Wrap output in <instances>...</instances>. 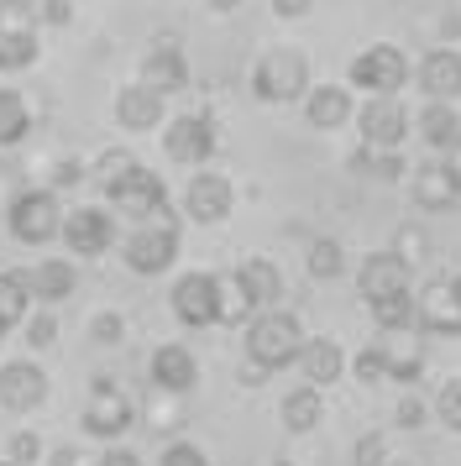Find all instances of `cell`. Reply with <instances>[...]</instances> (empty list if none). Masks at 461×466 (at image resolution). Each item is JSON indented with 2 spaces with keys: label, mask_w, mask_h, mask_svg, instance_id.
Returning <instances> with one entry per match:
<instances>
[{
  "label": "cell",
  "mask_w": 461,
  "mask_h": 466,
  "mask_svg": "<svg viewBox=\"0 0 461 466\" xmlns=\"http://www.w3.org/2000/svg\"><path fill=\"white\" fill-rule=\"evenodd\" d=\"M47 466H84V456L74 445H58V451H47Z\"/></svg>",
  "instance_id": "cell-50"
},
{
  "label": "cell",
  "mask_w": 461,
  "mask_h": 466,
  "mask_svg": "<svg viewBox=\"0 0 461 466\" xmlns=\"http://www.w3.org/2000/svg\"><path fill=\"white\" fill-rule=\"evenodd\" d=\"M304 273L314 283H335V278L346 273V247L335 241V236H314L310 252H304Z\"/></svg>",
  "instance_id": "cell-32"
},
{
  "label": "cell",
  "mask_w": 461,
  "mask_h": 466,
  "mask_svg": "<svg viewBox=\"0 0 461 466\" xmlns=\"http://www.w3.org/2000/svg\"><path fill=\"white\" fill-rule=\"evenodd\" d=\"M409 58H404V47L394 43H373L362 47L352 58V68H346V85L352 89H367V95H398V89L409 85Z\"/></svg>",
  "instance_id": "cell-6"
},
{
  "label": "cell",
  "mask_w": 461,
  "mask_h": 466,
  "mask_svg": "<svg viewBox=\"0 0 461 466\" xmlns=\"http://www.w3.org/2000/svg\"><path fill=\"white\" fill-rule=\"evenodd\" d=\"M131 168H137L131 147H105L100 157H95V178H100V184H116V178H126Z\"/></svg>",
  "instance_id": "cell-38"
},
{
  "label": "cell",
  "mask_w": 461,
  "mask_h": 466,
  "mask_svg": "<svg viewBox=\"0 0 461 466\" xmlns=\"http://www.w3.org/2000/svg\"><path fill=\"white\" fill-rule=\"evenodd\" d=\"M179 220H173V210H163L158 220H142L137 231L121 241V262H126V273H137V278H163L173 262H179Z\"/></svg>",
  "instance_id": "cell-3"
},
{
  "label": "cell",
  "mask_w": 461,
  "mask_h": 466,
  "mask_svg": "<svg viewBox=\"0 0 461 466\" xmlns=\"http://www.w3.org/2000/svg\"><path fill=\"white\" fill-rule=\"evenodd\" d=\"M257 315L247 304V294H241V283L230 273H220V325H247V319Z\"/></svg>",
  "instance_id": "cell-34"
},
{
  "label": "cell",
  "mask_w": 461,
  "mask_h": 466,
  "mask_svg": "<svg viewBox=\"0 0 461 466\" xmlns=\"http://www.w3.org/2000/svg\"><path fill=\"white\" fill-rule=\"evenodd\" d=\"M425 420H430V409H425V399H419V393H404V399H398V409H394V424H398V430H409V435H415V430H425Z\"/></svg>",
  "instance_id": "cell-42"
},
{
  "label": "cell",
  "mask_w": 461,
  "mask_h": 466,
  "mask_svg": "<svg viewBox=\"0 0 461 466\" xmlns=\"http://www.w3.org/2000/svg\"><path fill=\"white\" fill-rule=\"evenodd\" d=\"M42 22L47 26H68L74 22V5H68V0H42Z\"/></svg>",
  "instance_id": "cell-47"
},
{
  "label": "cell",
  "mask_w": 461,
  "mask_h": 466,
  "mask_svg": "<svg viewBox=\"0 0 461 466\" xmlns=\"http://www.w3.org/2000/svg\"><path fill=\"white\" fill-rule=\"evenodd\" d=\"M32 131V110H26V95L21 89H0V152L21 147Z\"/></svg>",
  "instance_id": "cell-31"
},
{
  "label": "cell",
  "mask_w": 461,
  "mask_h": 466,
  "mask_svg": "<svg viewBox=\"0 0 461 466\" xmlns=\"http://www.w3.org/2000/svg\"><path fill=\"white\" fill-rule=\"evenodd\" d=\"M388 466H415V461H388Z\"/></svg>",
  "instance_id": "cell-54"
},
{
  "label": "cell",
  "mask_w": 461,
  "mask_h": 466,
  "mask_svg": "<svg viewBox=\"0 0 461 466\" xmlns=\"http://www.w3.org/2000/svg\"><path fill=\"white\" fill-rule=\"evenodd\" d=\"M409 283H415V268L394 252V247H383V252H367L362 257V268H356V294L367 299H388V294H409Z\"/></svg>",
  "instance_id": "cell-15"
},
{
  "label": "cell",
  "mask_w": 461,
  "mask_h": 466,
  "mask_svg": "<svg viewBox=\"0 0 461 466\" xmlns=\"http://www.w3.org/2000/svg\"><path fill=\"white\" fill-rule=\"evenodd\" d=\"M220 147V131H215V116L205 110H189V116H173L163 121V152L168 163H184V168H205Z\"/></svg>",
  "instance_id": "cell-7"
},
{
  "label": "cell",
  "mask_w": 461,
  "mask_h": 466,
  "mask_svg": "<svg viewBox=\"0 0 461 466\" xmlns=\"http://www.w3.org/2000/svg\"><path fill=\"white\" fill-rule=\"evenodd\" d=\"M173 319L189 325V330H205V325H220V273H184L173 278Z\"/></svg>",
  "instance_id": "cell-9"
},
{
  "label": "cell",
  "mask_w": 461,
  "mask_h": 466,
  "mask_svg": "<svg viewBox=\"0 0 461 466\" xmlns=\"http://www.w3.org/2000/svg\"><path fill=\"white\" fill-rule=\"evenodd\" d=\"M236 283H241V294H247L251 309H278L283 304V273H278V262L268 257H247V262H236Z\"/></svg>",
  "instance_id": "cell-21"
},
{
  "label": "cell",
  "mask_w": 461,
  "mask_h": 466,
  "mask_svg": "<svg viewBox=\"0 0 461 466\" xmlns=\"http://www.w3.org/2000/svg\"><path fill=\"white\" fill-rule=\"evenodd\" d=\"M419 210H456L461 205V168L451 157H435V163H425L415 168V184H409Z\"/></svg>",
  "instance_id": "cell-17"
},
{
  "label": "cell",
  "mask_w": 461,
  "mask_h": 466,
  "mask_svg": "<svg viewBox=\"0 0 461 466\" xmlns=\"http://www.w3.org/2000/svg\"><path fill=\"white\" fill-rule=\"evenodd\" d=\"M236 210V184L226 173H194L184 189V215L194 226H220Z\"/></svg>",
  "instance_id": "cell-13"
},
{
  "label": "cell",
  "mask_w": 461,
  "mask_h": 466,
  "mask_svg": "<svg viewBox=\"0 0 461 466\" xmlns=\"http://www.w3.org/2000/svg\"><path fill=\"white\" fill-rule=\"evenodd\" d=\"M268 466H293V461H289V456H278V461H268Z\"/></svg>",
  "instance_id": "cell-52"
},
{
  "label": "cell",
  "mask_w": 461,
  "mask_h": 466,
  "mask_svg": "<svg viewBox=\"0 0 461 466\" xmlns=\"http://www.w3.org/2000/svg\"><path fill=\"white\" fill-rule=\"evenodd\" d=\"M147 378H152L158 393L184 399V393L200 388V361H194V351H189L184 340H163V346L152 351V361H147Z\"/></svg>",
  "instance_id": "cell-14"
},
{
  "label": "cell",
  "mask_w": 461,
  "mask_h": 466,
  "mask_svg": "<svg viewBox=\"0 0 461 466\" xmlns=\"http://www.w3.org/2000/svg\"><path fill=\"white\" fill-rule=\"evenodd\" d=\"M352 116H356L352 89H341V85H310V95H304V121H310L314 131H341Z\"/></svg>",
  "instance_id": "cell-24"
},
{
  "label": "cell",
  "mask_w": 461,
  "mask_h": 466,
  "mask_svg": "<svg viewBox=\"0 0 461 466\" xmlns=\"http://www.w3.org/2000/svg\"><path fill=\"white\" fill-rule=\"evenodd\" d=\"M310 58L299 47H268L257 64H251V95L262 106H304L310 95Z\"/></svg>",
  "instance_id": "cell-2"
},
{
  "label": "cell",
  "mask_w": 461,
  "mask_h": 466,
  "mask_svg": "<svg viewBox=\"0 0 461 466\" xmlns=\"http://www.w3.org/2000/svg\"><path fill=\"white\" fill-rule=\"evenodd\" d=\"M42 441H37V430H16L11 441H5V461H16V466H42Z\"/></svg>",
  "instance_id": "cell-37"
},
{
  "label": "cell",
  "mask_w": 461,
  "mask_h": 466,
  "mask_svg": "<svg viewBox=\"0 0 461 466\" xmlns=\"http://www.w3.org/2000/svg\"><path fill=\"white\" fill-rule=\"evenodd\" d=\"M419 137H425V147L440 152V157H451L461 147V110L456 106H440V100H425L415 116Z\"/></svg>",
  "instance_id": "cell-23"
},
{
  "label": "cell",
  "mask_w": 461,
  "mask_h": 466,
  "mask_svg": "<svg viewBox=\"0 0 461 466\" xmlns=\"http://www.w3.org/2000/svg\"><path fill=\"white\" fill-rule=\"evenodd\" d=\"M356 131H362V147H383V152H398L404 137H409V110L398 106V95H367V106H356Z\"/></svg>",
  "instance_id": "cell-10"
},
{
  "label": "cell",
  "mask_w": 461,
  "mask_h": 466,
  "mask_svg": "<svg viewBox=\"0 0 461 466\" xmlns=\"http://www.w3.org/2000/svg\"><path fill=\"white\" fill-rule=\"evenodd\" d=\"M304 325L293 309H257V315L241 325V351L247 361H257L262 372H283V367H299V351H304Z\"/></svg>",
  "instance_id": "cell-1"
},
{
  "label": "cell",
  "mask_w": 461,
  "mask_h": 466,
  "mask_svg": "<svg viewBox=\"0 0 461 466\" xmlns=\"http://www.w3.org/2000/svg\"><path fill=\"white\" fill-rule=\"evenodd\" d=\"M100 466H142V456H137V451H131V445H105V456H100Z\"/></svg>",
  "instance_id": "cell-46"
},
{
  "label": "cell",
  "mask_w": 461,
  "mask_h": 466,
  "mask_svg": "<svg viewBox=\"0 0 461 466\" xmlns=\"http://www.w3.org/2000/svg\"><path fill=\"white\" fill-rule=\"evenodd\" d=\"M47 372H42L32 357H16V361H0V409L11 414H32L47 403Z\"/></svg>",
  "instance_id": "cell-12"
},
{
  "label": "cell",
  "mask_w": 461,
  "mask_h": 466,
  "mask_svg": "<svg viewBox=\"0 0 461 466\" xmlns=\"http://www.w3.org/2000/svg\"><path fill=\"white\" fill-rule=\"evenodd\" d=\"M105 199H110V210L126 215V220H158V215L168 210V184H163V173H152V168H137L126 173V178H116V184H105Z\"/></svg>",
  "instance_id": "cell-8"
},
{
  "label": "cell",
  "mask_w": 461,
  "mask_h": 466,
  "mask_svg": "<svg viewBox=\"0 0 461 466\" xmlns=\"http://www.w3.org/2000/svg\"><path fill=\"white\" fill-rule=\"evenodd\" d=\"M26 278H32V299L42 309H58L63 299H74V289H79V268L63 262V257H42Z\"/></svg>",
  "instance_id": "cell-26"
},
{
  "label": "cell",
  "mask_w": 461,
  "mask_h": 466,
  "mask_svg": "<svg viewBox=\"0 0 461 466\" xmlns=\"http://www.w3.org/2000/svg\"><path fill=\"white\" fill-rule=\"evenodd\" d=\"M419 304V336H461V299L451 289V278L425 283V294H415Z\"/></svg>",
  "instance_id": "cell-18"
},
{
  "label": "cell",
  "mask_w": 461,
  "mask_h": 466,
  "mask_svg": "<svg viewBox=\"0 0 461 466\" xmlns=\"http://www.w3.org/2000/svg\"><path fill=\"white\" fill-rule=\"evenodd\" d=\"M158 466H210V456H205V445H194V441H173L158 456Z\"/></svg>",
  "instance_id": "cell-43"
},
{
  "label": "cell",
  "mask_w": 461,
  "mask_h": 466,
  "mask_svg": "<svg viewBox=\"0 0 461 466\" xmlns=\"http://www.w3.org/2000/svg\"><path fill=\"white\" fill-rule=\"evenodd\" d=\"M435 414H440V424H446V430H456V435H461V378H451L435 393Z\"/></svg>",
  "instance_id": "cell-41"
},
{
  "label": "cell",
  "mask_w": 461,
  "mask_h": 466,
  "mask_svg": "<svg viewBox=\"0 0 461 466\" xmlns=\"http://www.w3.org/2000/svg\"><path fill=\"white\" fill-rule=\"evenodd\" d=\"M210 11H215V16H230V11H236V5H241V0H205Z\"/></svg>",
  "instance_id": "cell-51"
},
{
  "label": "cell",
  "mask_w": 461,
  "mask_h": 466,
  "mask_svg": "<svg viewBox=\"0 0 461 466\" xmlns=\"http://www.w3.org/2000/svg\"><path fill=\"white\" fill-rule=\"evenodd\" d=\"M142 85L158 89L163 100H168V95H179V89H189V58H184V47L173 43V37H158V43L147 47Z\"/></svg>",
  "instance_id": "cell-19"
},
{
  "label": "cell",
  "mask_w": 461,
  "mask_h": 466,
  "mask_svg": "<svg viewBox=\"0 0 461 466\" xmlns=\"http://www.w3.org/2000/svg\"><path fill=\"white\" fill-rule=\"evenodd\" d=\"M352 361H346V351H341V340L331 336H310L304 340V351H299V372H304V382L310 388H331V382H341V372H346Z\"/></svg>",
  "instance_id": "cell-22"
},
{
  "label": "cell",
  "mask_w": 461,
  "mask_h": 466,
  "mask_svg": "<svg viewBox=\"0 0 461 466\" xmlns=\"http://www.w3.org/2000/svg\"><path fill=\"white\" fill-rule=\"evenodd\" d=\"M394 252L404 257V262H409V268H415L419 257L430 252V236L419 231V226H404V231H398V241H394Z\"/></svg>",
  "instance_id": "cell-44"
},
{
  "label": "cell",
  "mask_w": 461,
  "mask_h": 466,
  "mask_svg": "<svg viewBox=\"0 0 461 466\" xmlns=\"http://www.w3.org/2000/svg\"><path fill=\"white\" fill-rule=\"evenodd\" d=\"M415 85L425 100H440V106H456L461 100V53L456 47H430L415 64Z\"/></svg>",
  "instance_id": "cell-16"
},
{
  "label": "cell",
  "mask_w": 461,
  "mask_h": 466,
  "mask_svg": "<svg viewBox=\"0 0 461 466\" xmlns=\"http://www.w3.org/2000/svg\"><path fill=\"white\" fill-rule=\"evenodd\" d=\"M53 340H58V315H53V309H32V315H26V346H32V351H47Z\"/></svg>",
  "instance_id": "cell-39"
},
{
  "label": "cell",
  "mask_w": 461,
  "mask_h": 466,
  "mask_svg": "<svg viewBox=\"0 0 461 466\" xmlns=\"http://www.w3.org/2000/svg\"><path fill=\"white\" fill-rule=\"evenodd\" d=\"M352 168L362 173V178H377V184H398V178L409 173V163H404V152L356 147V152H352Z\"/></svg>",
  "instance_id": "cell-33"
},
{
  "label": "cell",
  "mask_w": 461,
  "mask_h": 466,
  "mask_svg": "<svg viewBox=\"0 0 461 466\" xmlns=\"http://www.w3.org/2000/svg\"><path fill=\"white\" fill-rule=\"evenodd\" d=\"M383 357H388V382H419L425 378V336L419 330H394V336L377 340Z\"/></svg>",
  "instance_id": "cell-25"
},
{
  "label": "cell",
  "mask_w": 461,
  "mask_h": 466,
  "mask_svg": "<svg viewBox=\"0 0 461 466\" xmlns=\"http://www.w3.org/2000/svg\"><path fill=\"white\" fill-rule=\"evenodd\" d=\"M272 11L283 16V22H299V16H310L314 0H272Z\"/></svg>",
  "instance_id": "cell-48"
},
{
  "label": "cell",
  "mask_w": 461,
  "mask_h": 466,
  "mask_svg": "<svg viewBox=\"0 0 461 466\" xmlns=\"http://www.w3.org/2000/svg\"><path fill=\"white\" fill-rule=\"evenodd\" d=\"M63 241L74 257H105L116 247V215L105 205H79L63 215Z\"/></svg>",
  "instance_id": "cell-11"
},
{
  "label": "cell",
  "mask_w": 461,
  "mask_h": 466,
  "mask_svg": "<svg viewBox=\"0 0 461 466\" xmlns=\"http://www.w3.org/2000/svg\"><path fill=\"white\" fill-rule=\"evenodd\" d=\"M89 340H95V346H121V340H126V315L100 309V315L89 319Z\"/></svg>",
  "instance_id": "cell-40"
},
{
  "label": "cell",
  "mask_w": 461,
  "mask_h": 466,
  "mask_svg": "<svg viewBox=\"0 0 461 466\" xmlns=\"http://www.w3.org/2000/svg\"><path fill=\"white\" fill-rule=\"evenodd\" d=\"M79 424H84V435H95V441H105V445H116L137 424V403L126 399L116 382L105 378H95L89 382V399H84V414H79Z\"/></svg>",
  "instance_id": "cell-5"
},
{
  "label": "cell",
  "mask_w": 461,
  "mask_h": 466,
  "mask_svg": "<svg viewBox=\"0 0 461 466\" xmlns=\"http://www.w3.org/2000/svg\"><path fill=\"white\" fill-rule=\"evenodd\" d=\"M163 121H168V100L158 89H147L142 79L116 89V127L121 131H158Z\"/></svg>",
  "instance_id": "cell-20"
},
{
  "label": "cell",
  "mask_w": 461,
  "mask_h": 466,
  "mask_svg": "<svg viewBox=\"0 0 461 466\" xmlns=\"http://www.w3.org/2000/svg\"><path fill=\"white\" fill-rule=\"evenodd\" d=\"M5 231L16 236L21 247H47L63 236V205L53 189H21L5 205Z\"/></svg>",
  "instance_id": "cell-4"
},
{
  "label": "cell",
  "mask_w": 461,
  "mask_h": 466,
  "mask_svg": "<svg viewBox=\"0 0 461 466\" xmlns=\"http://www.w3.org/2000/svg\"><path fill=\"white\" fill-rule=\"evenodd\" d=\"M84 173H89V168H84L79 157H58V163H53V194H58V189H79Z\"/></svg>",
  "instance_id": "cell-45"
},
{
  "label": "cell",
  "mask_w": 461,
  "mask_h": 466,
  "mask_svg": "<svg viewBox=\"0 0 461 466\" xmlns=\"http://www.w3.org/2000/svg\"><path fill=\"white\" fill-rule=\"evenodd\" d=\"M278 420H283V430H289V435H314V430H320V420H325V393H320V388H310V382L289 388V393H283V403H278Z\"/></svg>",
  "instance_id": "cell-27"
},
{
  "label": "cell",
  "mask_w": 461,
  "mask_h": 466,
  "mask_svg": "<svg viewBox=\"0 0 461 466\" xmlns=\"http://www.w3.org/2000/svg\"><path fill=\"white\" fill-rule=\"evenodd\" d=\"M451 289H456V299H461V273H456V278H451Z\"/></svg>",
  "instance_id": "cell-53"
},
{
  "label": "cell",
  "mask_w": 461,
  "mask_h": 466,
  "mask_svg": "<svg viewBox=\"0 0 461 466\" xmlns=\"http://www.w3.org/2000/svg\"><path fill=\"white\" fill-rule=\"evenodd\" d=\"M26 315H32V278L21 268H5L0 273V330L11 336L16 325H26Z\"/></svg>",
  "instance_id": "cell-28"
},
{
  "label": "cell",
  "mask_w": 461,
  "mask_h": 466,
  "mask_svg": "<svg viewBox=\"0 0 461 466\" xmlns=\"http://www.w3.org/2000/svg\"><path fill=\"white\" fill-rule=\"evenodd\" d=\"M0 466H16V461H0Z\"/></svg>",
  "instance_id": "cell-55"
},
{
  "label": "cell",
  "mask_w": 461,
  "mask_h": 466,
  "mask_svg": "<svg viewBox=\"0 0 461 466\" xmlns=\"http://www.w3.org/2000/svg\"><path fill=\"white\" fill-rule=\"evenodd\" d=\"M42 58V43H37V26H11L0 32V74H21Z\"/></svg>",
  "instance_id": "cell-30"
},
{
  "label": "cell",
  "mask_w": 461,
  "mask_h": 466,
  "mask_svg": "<svg viewBox=\"0 0 461 466\" xmlns=\"http://www.w3.org/2000/svg\"><path fill=\"white\" fill-rule=\"evenodd\" d=\"M394 456H388V435L383 430H367V435H356L352 445V466H388Z\"/></svg>",
  "instance_id": "cell-36"
},
{
  "label": "cell",
  "mask_w": 461,
  "mask_h": 466,
  "mask_svg": "<svg viewBox=\"0 0 461 466\" xmlns=\"http://www.w3.org/2000/svg\"><path fill=\"white\" fill-rule=\"evenodd\" d=\"M352 378L362 382V388H377V382L388 378V357H383V346H362V351H356L352 357Z\"/></svg>",
  "instance_id": "cell-35"
},
{
  "label": "cell",
  "mask_w": 461,
  "mask_h": 466,
  "mask_svg": "<svg viewBox=\"0 0 461 466\" xmlns=\"http://www.w3.org/2000/svg\"><path fill=\"white\" fill-rule=\"evenodd\" d=\"M367 315L383 336H394V330H419V304L415 294H388V299H373L367 304Z\"/></svg>",
  "instance_id": "cell-29"
},
{
  "label": "cell",
  "mask_w": 461,
  "mask_h": 466,
  "mask_svg": "<svg viewBox=\"0 0 461 466\" xmlns=\"http://www.w3.org/2000/svg\"><path fill=\"white\" fill-rule=\"evenodd\" d=\"M236 378H241V388H262V382H268L272 372H262L257 361H241V372H236Z\"/></svg>",
  "instance_id": "cell-49"
}]
</instances>
